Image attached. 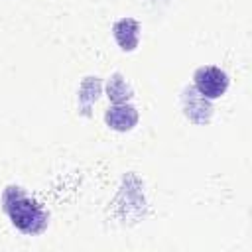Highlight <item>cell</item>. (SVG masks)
Returning <instances> with one entry per match:
<instances>
[{
	"instance_id": "obj_1",
	"label": "cell",
	"mask_w": 252,
	"mask_h": 252,
	"mask_svg": "<svg viewBox=\"0 0 252 252\" xmlns=\"http://www.w3.org/2000/svg\"><path fill=\"white\" fill-rule=\"evenodd\" d=\"M2 209L8 215L10 222L28 236L41 234L49 224L47 209L26 193L20 185H8L2 193Z\"/></svg>"
},
{
	"instance_id": "obj_2",
	"label": "cell",
	"mask_w": 252,
	"mask_h": 252,
	"mask_svg": "<svg viewBox=\"0 0 252 252\" xmlns=\"http://www.w3.org/2000/svg\"><path fill=\"white\" fill-rule=\"evenodd\" d=\"M230 85V79L224 69L217 65H203L193 73V87L209 100L220 98Z\"/></svg>"
},
{
	"instance_id": "obj_3",
	"label": "cell",
	"mask_w": 252,
	"mask_h": 252,
	"mask_svg": "<svg viewBox=\"0 0 252 252\" xmlns=\"http://www.w3.org/2000/svg\"><path fill=\"white\" fill-rule=\"evenodd\" d=\"M181 108L189 122L197 126H205L213 118V104L209 98H205L193 85L185 87L181 91Z\"/></svg>"
},
{
	"instance_id": "obj_4",
	"label": "cell",
	"mask_w": 252,
	"mask_h": 252,
	"mask_svg": "<svg viewBox=\"0 0 252 252\" xmlns=\"http://www.w3.org/2000/svg\"><path fill=\"white\" fill-rule=\"evenodd\" d=\"M138 108L130 102L110 104L104 110V124L114 132H130L138 124Z\"/></svg>"
},
{
	"instance_id": "obj_5",
	"label": "cell",
	"mask_w": 252,
	"mask_h": 252,
	"mask_svg": "<svg viewBox=\"0 0 252 252\" xmlns=\"http://www.w3.org/2000/svg\"><path fill=\"white\" fill-rule=\"evenodd\" d=\"M140 32H142V26L134 18H120L112 26V37L118 43V47L122 51H126V53H132V51L138 49V45H140Z\"/></svg>"
},
{
	"instance_id": "obj_6",
	"label": "cell",
	"mask_w": 252,
	"mask_h": 252,
	"mask_svg": "<svg viewBox=\"0 0 252 252\" xmlns=\"http://www.w3.org/2000/svg\"><path fill=\"white\" fill-rule=\"evenodd\" d=\"M102 94V83L98 77H85L81 87H79V96H77V106H79V114L83 116H91V108L93 104L100 98Z\"/></svg>"
},
{
	"instance_id": "obj_7",
	"label": "cell",
	"mask_w": 252,
	"mask_h": 252,
	"mask_svg": "<svg viewBox=\"0 0 252 252\" xmlns=\"http://www.w3.org/2000/svg\"><path fill=\"white\" fill-rule=\"evenodd\" d=\"M104 94L112 104H120V102H130L134 96V91L122 73H112L106 79Z\"/></svg>"
}]
</instances>
